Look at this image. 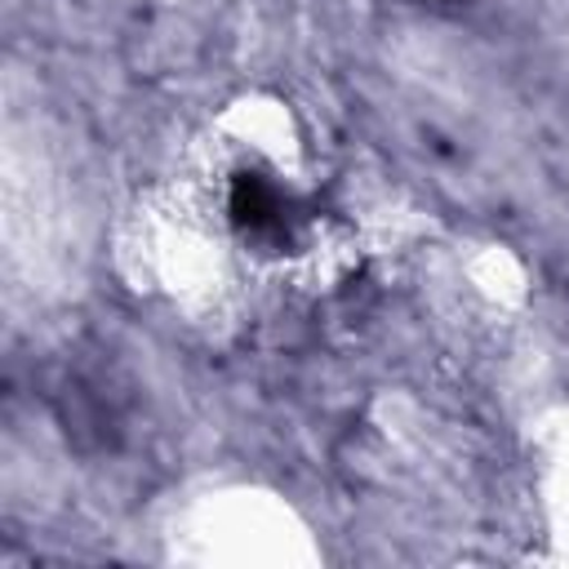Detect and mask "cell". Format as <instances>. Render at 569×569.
I'll list each match as a JSON object with an SVG mask.
<instances>
[{
    "instance_id": "6da1fadb",
    "label": "cell",
    "mask_w": 569,
    "mask_h": 569,
    "mask_svg": "<svg viewBox=\"0 0 569 569\" xmlns=\"http://www.w3.org/2000/svg\"><path fill=\"white\" fill-rule=\"evenodd\" d=\"M284 213H289V204L280 200V191L271 182H262L253 173L236 178V187H231V222L244 236H253V240L284 236Z\"/></svg>"
}]
</instances>
